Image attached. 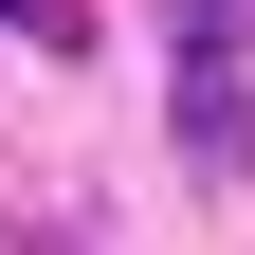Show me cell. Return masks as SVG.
<instances>
[{
    "mask_svg": "<svg viewBox=\"0 0 255 255\" xmlns=\"http://www.w3.org/2000/svg\"><path fill=\"white\" fill-rule=\"evenodd\" d=\"M182 146H201V182H255V91H237V55H182Z\"/></svg>",
    "mask_w": 255,
    "mask_h": 255,
    "instance_id": "1",
    "label": "cell"
},
{
    "mask_svg": "<svg viewBox=\"0 0 255 255\" xmlns=\"http://www.w3.org/2000/svg\"><path fill=\"white\" fill-rule=\"evenodd\" d=\"M182 55H255V0H182Z\"/></svg>",
    "mask_w": 255,
    "mask_h": 255,
    "instance_id": "2",
    "label": "cell"
}]
</instances>
